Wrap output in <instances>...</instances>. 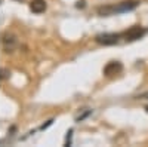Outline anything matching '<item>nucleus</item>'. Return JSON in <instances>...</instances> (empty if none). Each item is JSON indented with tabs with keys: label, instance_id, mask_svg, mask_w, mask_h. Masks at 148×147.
Returning a JSON list of instances; mask_svg holds the SVG:
<instances>
[{
	"label": "nucleus",
	"instance_id": "nucleus-5",
	"mask_svg": "<svg viewBox=\"0 0 148 147\" xmlns=\"http://www.w3.org/2000/svg\"><path fill=\"white\" fill-rule=\"evenodd\" d=\"M46 8H47V5L45 0H33L30 3V10L34 12V14H43Z\"/></svg>",
	"mask_w": 148,
	"mask_h": 147
},
{
	"label": "nucleus",
	"instance_id": "nucleus-7",
	"mask_svg": "<svg viewBox=\"0 0 148 147\" xmlns=\"http://www.w3.org/2000/svg\"><path fill=\"white\" fill-rule=\"evenodd\" d=\"M10 76V71L9 70H6V68H2V70H0V79H8Z\"/></svg>",
	"mask_w": 148,
	"mask_h": 147
},
{
	"label": "nucleus",
	"instance_id": "nucleus-9",
	"mask_svg": "<svg viewBox=\"0 0 148 147\" xmlns=\"http://www.w3.org/2000/svg\"><path fill=\"white\" fill-rule=\"evenodd\" d=\"M71 134H73V129L68 131V135H67V141H65V146H71Z\"/></svg>",
	"mask_w": 148,
	"mask_h": 147
},
{
	"label": "nucleus",
	"instance_id": "nucleus-1",
	"mask_svg": "<svg viewBox=\"0 0 148 147\" xmlns=\"http://www.w3.org/2000/svg\"><path fill=\"white\" fill-rule=\"evenodd\" d=\"M139 5V0H125L116 5H108V6H99L98 8V15L101 17H111L116 14H123V12L133 10Z\"/></svg>",
	"mask_w": 148,
	"mask_h": 147
},
{
	"label": "nucleus",
	"instance_id": "nucleus-11",
	"mask_svg": "<svg viewBox=\"0 0 148 147\" xmlns=\"http://www.w3.org/2000/svg\"><path fill=\"white\" fill-rule=\"evenodd\" d=\"M145 110H147V113H148V106H147V107H145Z\"/></svg>",
	"mask_w": 148,
	"mask_h": 147
},
{
	"label": "nucleus",
	"instance_id": "nucleus-4",
	"mask_svg": "<svg viewBox=\"0 0 148 147\" xmlns=\"http://www.w3.org/2000/svg\"><path fill=\"white\" fill-rule=\"evenodd\" d=\"M123 70V64L120 61H110V63L104 67V75L107 77H113L116 75H120Z\"/></svg>",
	"mask_w": 148,
	"mask_h": 147
},
{
	"label": "nucleus",
	"instance_id": "nucleus-3",
	"mask_svg": "<svg viewBox=\"0 0 148 147\" xmlns=\"http://www.w3.org/2000/svg\"><path fill=\"white\" fill-rule=\"evenodd\" d=\"M121 37V34H116V33H102V34H98L95 40L96 43L104 45V46H111V45H117L119 39Z\"/></svg>",
	"mask_w": 148,
	"mask_h": 147
},
{
	"label": "nucleus",
	"instance_id": "nucleus-6",
	"mask_svg": "<svg viewBox=\"0 0 148 147\" xmlns=\"http://www.w3.org/2000/svg\"><path fill=\"white\" fill-rule=\"evenodd\" d=\"M3 45H5V49H6V52H12V49L15 48L16 45V39L14 37V36H3Z\"/></svg>",
	"mask_w": 148,
	"mask_h": 147
},
{
	"label": "nucleus",
	"instance_id": "nucleus-10",
	"mask_svg": "<svg viewBox=\"0 0 148 147\" xmlns=\"http://www.w3.org/2000/svg\"><path fill=\"white\" fill-rule=\"evenodd\" d=\"M77 8H84V2H83V0H79V2H77Z\"/></svg>",
	"mask_w": 148,
	"mask_h": 147
},
{
	"label": "nucleus",
	"instance_id": "nucleus-2",
	"mask_svg": "<svg viewBox=\"0 0 148 147\" xmlns=\"http://www.w3.org/2000/svg\"><path fill=\"white\" fill-rule=\"evenodd\" d=\"M147 31H148V28H144V27H141V26H133V27H130L129 30H126L121 36L125 37L126 42H135V40L144 37V36L147 34Z\"/></svg>",
	"mask_w": 148,
	"mask_h": 147
},
{
	"label": "nucleus",
	"instance_id": "nucleus-8",
	"mask_svg": "<svg viewBox=\"0 0 148 147\" xmlns=\"http://www.w3.org/2000/svg\"><path fill=\"white\" fill-rule=\"evenodd\" d=\"M89 115H90V110H86V112H84L83 115H80V116H77V117H76V120H77V122H80V120H83L84 117H88Z\"/></svg>",
	"mask_w": 148,
	"mask_h": 147
}]
</instances>
